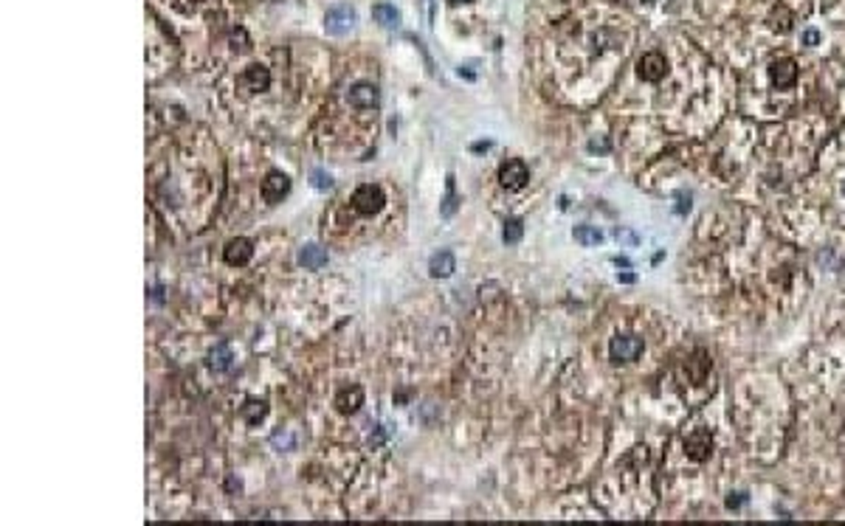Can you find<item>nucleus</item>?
Segmentation results:
<instances>
[{
  "instance_id": "1",
  "label": "nucleus",
  "mask_w": 845,
  "mask_h": 526,
  "mask_svg": "<svg viewBox=\"0 0 845 526\" xmlns=\"http://www.w3.org/2000/svg\"><path fill=\"white\" fill-rule=\"evenodd\" d=\"M150 189L155 206L166 217H172L186 234L200 231L208 223L211 208L217 206L220 197L217 149H211L206 158H197L189 144H181L172 158L166 155L152 163Z\"/></svg>"
},
{
  "instance_id": "2",
  "label": "nucleus",
  "mask_w": 845,
  "mask_h": 526,
  "mask_svg": "<svg viewBox=\"0 0 845 526\" xmlns=\"http://www.w3.org/2000/svg\"><path fill=\"white\" fill-rule=\"evenodd\" d=\"M338 203H341V206L332 208V211L353 214V223H347L341 231H338L335 237H330V239H335V242H347V239H350V231H355V220L372 223V220H377V217H384V211L392 206V197H389V192L380 186V183H361V186H355V189L347 194V200H338Z\"/></svg>"
},
{
  "instance_id": "3",
  "label": "nucleus",
  "mask_w": 845,
  "mask_h": 526,
  "mask_svg": "<svg viewBox=\"0 0 845 526\" xmlns=\"http://www.w3.org/2000/svg\"><path fill=\"white\" fill-rule=\"evenodd\" d=\"M271 84H274V71L268 65H263V62L245 65L240 71V76H237V87L242 91V96H248V99H257V96L268 93Z\"/></svg>"
},
{
  "instance_id": "4",
  "label": "nucleus",
  "mask_w": 845,
  "mask_h": 526,
  "mask_svg": "<svg viewBox=\"0 0 845 526\" xmlns=\"http://www.w3.org/2000/svg\"><path fill=\"white\" fill-rule=\"evenodd\" d=\"M355 20H358V15H355L353 6L338 3V6L327 9V15H324V28H327V34H332V37H344V34H350V31L355 28Z\"/></svg>"
},
{
  "instance_id": "5",
  "label": "nucleus",
  "mask_w": 845,
  "mask_h": 526,
  "mask_svg": "<svg viewBox=\"0 0 845 526\" xmlns=\"http://www.w3.org/2000/svg\"><path fill=\"white\" fill-rule=\"evenodd\" d=\"M344 102L355 110H366V113H375L377 110V102H380V93L372 82H355L347 87V96Z\"/></svg>"
},
{
  "instance_id": "6",
  "label": "nucleus",
  "mask_w": 845,
  "mask_h": 526,
  "mask_svg": "<svg viewBox=\"0 0 845 526\" xmlns=\"http://www.w3.org/2000/svg\"><path fill=\"white\" fill-rule=\"evenodd\" d=\"M499 181H501L504 189H522V186H527V181H530V169H527L524 161L513 158V161L501 163V169H499Z\"/></svg>"
},
{
  "instance_id": "7",
  "label": "nucleus",
  "mask_w": 845,
  "mask_h": 526,
  "mask_svg": "<svg viewBox=\"0 0 845 526\" xmlns=\"http://www.w3.org/2000/svg\"><path fill=\"white\" fill-rule=\"evenodd\" d=\"M609 352H612V361L628 363V361H634V358L643 352V341L634 338V335H617V338H612Z\"/></svg>"
},
{
  "instance_id": "8",
  "label": "nucleus",
  "mask_w": 845,
  "mask_h": 526,
  "mask_svg": "<svg viewBox=\"0 0 845 526\" xmlns=\"http://www.w3.org/2000/svg\"><path fill=\"white\" fill-rule=\"evenodd\" d=\"M713 451V433L707 428H696L688 439H685V453L693 459V462H704Z\"/></svg>"
},
{
  "instance_id": "9",
  "label": "nucleus",
  "mask_w": 845,
  "mask_h": 526,
  "mask_svg": "<svg viewBox=\"0 0 845 526\" xmlns=\"http://www.w3.org/2000/svg\"><path fill=\"white\" fill-rule=\"evenodd\" d=\"M637 73H640V79H646V82H659V79L668 73V60H665L659 51H648V54L640 57Z\"/></svg>"
},
{
  "instance_id": "10",
  "label": "nucleus",
  "mask_w": 845,
  "mask_h": 526,
  "mask_svg": "<svg viewBox=\"0 0 845 526\" xmlns=\"http://www.w3.org/2000/svg\"><path fill=\"white\" fill-rule=\"evenodd\" d=\"M287 192H290V181H287V174H282V172H271L268 178L263 181V189H260V194H263V200L268 206L282 203V197Z\"/></svg>"
},
{
  "instance_id": "11",
  "label": "nucleus",
  "mask_w": 845,
  "mask_h": 526,
  "mask_svg": "<svg viewBox=\"0 0 845 526\" xmlns=\"http://www.w3.org/2000/svg\"><path fill=\"white\" fill-rule=\"evenodd\" d=\"M251 256H254V245H251V239H245V237L229 239V242H226V248H223V259L229 262L231 268H242V265H248Z\"/></svg>"
},
{
  "instance_id": "12",
  "label": "nucleus",
  "mask_w": 845,
  "mask_h": 526,
  "mask_svg": "<svg viewBox=\"0 0 845 526\" xmlns=\"http://www.w3.org/2000/svg\"><path fill=\"white\" fill-rule=\"evenodd\" d=\"M770 76H772V82L778 87H792L794 79H797V62L789 60V57H781V60H775L770 65Z\"/></svg>"
},
{
  "instance_id": "13",
  "label": "nucleus",
  "mask_w": 845,
  "mask_h": 526,
  "mask_svg": "<svg viewBox=\"0 0 845 526\" xmlns=\"http://www.w3.org/2000/svg\"><path fill=\"white\" fill-rule=\"evenodd\" d=\"M335 406H338V411H341V414H355V411L364 406V388H361V386L344 388L341 394H338Z\"/></svg>"
},
{
  "instance_id": "14",
  "label": "nucleus",
  "mask_w": 845,
  "mask_h": 526,
  "mask_svg": "<svg viewBox=\"0 0 845 526\" xmlns=\"http://www.w3.org/2000/svg\"><path fill=\"white\" fill-rule=\"evenodd\" d=\"M429 271H432V276H437V279L451 276V273L456 271V259H454V253H451V251H440V253H434V256H432V262H429Z\"/></svg>"
},
{
  "instance_id": "15",
  "label": "nucleus",
  "mask_w": 845,
  "mask_h": 526,
  "mask_svg": "<svg viewBox=\"0 0 845 526\" xmlns=\"http://www.w3.org/2000/svg\"><path fill=\"white\" fill-rule=\"evenodd\" d=\"M299 262L308 271H319V268L327 265V251L321 245H305L302 253H299Z\"/></svg>"
},
{
  "instance_id": "16",
  "label": "nucleus",
  "mask_w": 845,
  "mask_h": 526,
  "mask_svg": "<svg viewBox=\"0 0 845 526\" xmlns=\"http://www.w3.org/2000/svg\"><path fill=\"white\" fill-rule=\"evenodd\" d=\"M372 17H375V23H380L384 28H398V26H400V12H398L392 3H377V6H372Z\"/></svg>"
},
{
  "instance_id": "17",
  "label": "nucleus",
  "mask_w": 845,
  "mask_h": 526,
  "mask_svg": "<svg viewBox=\"0 0 845 526\" xmlns=\"http://www.w3.org/2000/svg\"><path fill=\"white\" fill-rule=\"evenodd\" d=\"M240 414H242V419H245L248 425H260V422L265 419V414H268V406H265L263 400H248V403L240 408Z\"/></svg>"
},
{
  "instance_id": "18",
  "label": "nucleus",
  "mask_w": 845,
  "mask_h": 526,
  "mask_svg": "<svg viewBox=\"0 0 845 526\" xmlns=\"http://www.w3.org/2000/svg\"><path fill=\"white\" fill-rule=\"evenodd\" d=\"M231 361H234V355H231V346H229L226 341L211 349V366H215L217 372H229V369H231Z\"/></svg>"
},
{
  "instance_id": "19",
  "label": "nucleus",
  "mask_w": 845,
  "mask_h": 526,
  "mask_svg": "<svg viewBox=\"0 0 845 526\" xmlns=\"http://www.w3.org/2000/svg\"><path fill=\"white\" fill-rule=\"evenodd\" d=\"M575 239L580 242V245H598L601 239H603V234L598 231V228H589V226H580L578 231H575Z\"/></svg>"
},
{
  "instance_id": "20",
  "label": "nucleus",
  "mask_w": 845,
  "mask_h": 526,
  "mask_svg": "<svg viewBox=\"0 0 845 526\" xmlns=\"http://www.w3.org/2000/svg\"><path fill=\"white\" fill-rule=\"evenodd\" d=\"M522 231H524V228H522V220H510V223L504 226V234H501V239H504L507 245H516V242L522 239Z\"/></svg>"
},
{
  "instance_id": "21",
  "label": "nucleus",
  "mask_w": 845,
  "mask_h": 526,
  "mask_svg": "<svg viewBox=\"0 0 845 526\" xmlns=\"http://www.w3.org/2000/svg\"><path fill=\"white\" fill-rule=\"evenodd\" d=\"M456 211V194H454V178H448V192H445V203H443V217H451Z\"/></svg>"
},
{
  "instance_id": "22",
  "label": "nucleus",
  "mask_w": 845,
  "mask_h": 526,
  "mask_svg": "<svg viewBox=\"0 0 845 526\" xmlns=\"http://www.w3.org/2000/svg\"><path fill=\"white\" fill-rule=\"evenodd\" d=\"M313 186H316V189H330V186H332V178H330L327 172L316 169V172H313Z\"/></svg>"
},
{
  "instance_id": "23",
  "label": "nucleus",
  "mask_w": 845,
  "mask_h": 526,
  "mask_svg": "<svg viewBox=\"0 0 845 526\" xmlns=\"http://www.w3.org/2000/svg\"><path fill=\"white\" fill-rule=\"evenodd\" d=\"M803 42H806V46H817V42H820V34H817V31H806V34H803Z\"/></svg>"
},
{
  "instance_id": "24",
  "label": "nucleus",
  "mask_w": 845,
  "mask_h": 526,
  "mask_svg": "<svg viewBox=\"0 0 845 526\" xmlns=\"http://www.w3.org/2000/svg\"><path fill=\"white\" fill-rule=\"evenodd\" d=\"M451 3H468V0H451Z\"/></svg>"
}]
</instances>
